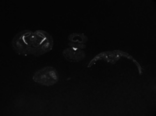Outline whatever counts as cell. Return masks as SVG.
<instances>
[{"label": "cell", "mask_w": 156, "mask_h": 116, "mask_svg": "<svg viewBox=\"0 0 156 116\" xmlns=\"http://www.w3.org/2000/svg\"><path fill=\"white\" fill-rule=\"evenodd\" d=\"M68 40L71 41V43L75 44H84L86 42L88 41V38L83 33H71L70 35L68 36Z\"/></svg>", "instance_id": "cell-5"}, {"label": "cell", "mask_w": 156, "mask_h": 116, "mask_svg": "<svg viewBox=\"0 0 156 116\" xmlns=\"http://www.w3.org/2000/svg\"><path fill=\"white\" fill-rule=\"evenodd\" d=\"M119 58H120V55L116 54L115 51H105V52L101 53V54H99L98 55L94 57V59L89 63L88 66L87 67L92 66V65L95 63L96 61H98V60L100 59H104L105 61H106L107 62H110V63L114 64L115 63Z\"/></svg>", "instance_id": "cell-4"}, {"label": "cell", "mask_w": 156, "mask_h": 116, "mask_svg": "<svg viewBox=\"0 0 156 116\" xmlns=\"http://www.w3.org/2000/svg\"><path fill=\"white\" fill-rule=\"evenodd\" d=\"M68 45L70 46V47H76V48H80V49H83V48H86L87 46L85 44H75V43H69Z\"/></svg>", "instance_id": "cell-7"}, {"label": "cell", "mask_w": 156, "mask_h": 116, "mask_svg": "<svg viewBox=\"0 0 156 116\" xmlns=\"http://www.w3.org/2000/svg\"><path fill=\"white\" fill-rule=\"evenodd\" d=\"M115 51V53H116V54H119V55H120V56H123V57H126V58H129V59H130V60H132V61H133V62H135V63H136V66L138 67V69H139V71H140V72H139V73H140V75H141L142 74V72H141V67L140 66V65H139V63L137 62H136V60L135 59H133V57L131 56V55H129V54H127V53H126V52H124V51Z\"/></svg>", "instance_id": "cell-6"}, {"label": "cell", "mask_w": 156, "mask_h": 116, "mask_svg": "<svg viewBox=\"0 0 156 116\" xmlns=\"http://www.w3.org/2000/svg\"><path fill=\"white\" fill-rule=\"evenodd\" d=\"M12 46L19 54L40 56L52 49L53 39L49 33L44 30L35 32L23 30L13 37Z\"/></svg>", "instance_id": "cell-1"}, {"label": "cell", "mask_w": 156, "mask_h": 116, "mask_svg": "<svg viewBox=\"0 0 156 116\" xmlns=\"http://www.w3.org/2000/svg\"><path fill=\"white\" fill-rule=\"evenodd\" d=\"M64 58H66L69 62H77L85 58L86 54L82 49L76 48V47H68L64 49L62 51Z\"/></svg>", "instance_id": "cell-3"}, {"label": "cell", "mask_w": 156, "mask_h": 116, "mask_svg": "<svg viewBox=\"0 0 156 116\" xmlns=\"http://www.w3.org/2000/svg\"><path fill=\"white\" fill-rule=\"evenodd\" d=\"M32 79L37 84L44 86H51L58 83L59 76L54 67L45 66L36 71Z\"/></svg>", "instance_id": "cell-2"}]
</instances>
